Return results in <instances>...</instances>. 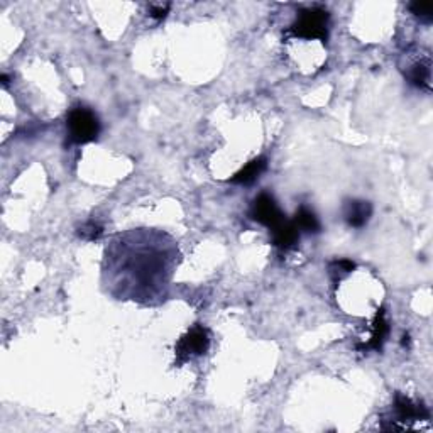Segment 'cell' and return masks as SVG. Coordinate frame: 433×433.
<instances>
[{"mask_svg":"<svg viewBox=\"0 0 433 433\" xmlns=\"http://www.w3.org/2000/svg\"><path fill=\"white\" fill-rule=\"evenodd\" d=\"M372 215V205L364 200H347L344 205L345 222L354 229L364 227Z\"/></svg>","mask_w":433,"mask_h":433,"instance_id":"obj_6","label":"cell"},{"mask_svg":"<svg viewBox=\"0 0 433 433\" xmlns=\"http://www.w3.org/2000/svg\"><path fill=\"white\" fill-rule=\"evenodd\" d=\"M168 11H169V4H166V6H152L151 11H149V16H151L152 19L161 21V19H165Z\"/></svg>","mask_w":433,"mask_h":433,"instance_id":"obj_15","label":"cell"},{"mask_svg":"<svg viewBox=\"0 0 433 433\" xmlns=\"http://www.w3.org/2000/svg\"><path fill=\"white\" fill-rule=\"evenodd\" d=\"M251 216L252 220L266 225V227L271 230L279 227V225L286 220V215L283 214L281 209L278 207L276 200H274L269 193H261V195L252 202Z\"/></svg>","mask_w":433,"mask_h":433,"instance_id":"obj_4","label":"cell"},{"mask_svg":"<svg viewBox=\"0 0 433 433\" xmlns=\"http://www.w3.org/2000/svg\"><path fill=\"white\" fill-rule=\"evenodd\" d=\"M396 422H413V419H428V409L422 403H417L405 395H396L395 398Z\"/></svg>","mask_w":433,"mask_h":433,"instance_id":"obj_5","label":"cell"},{"mask_svg":"<svg viewBox=\"0 0 433 433\" xmlns=\"http://www.w3.org/2000/svg\"><path fill=\"white\" fill-rule=\"evenodd\" d=\"M271 232H273V244L281 251L293 249L300 241V230H298L293 220L286 219L279 227L271 230Z\"/></svg>","mask_w":433,"mask_h":433,"instance_id":"obj_8","label":"cell"},{"mask_svg":"<svg viewBox=\"0 0 433 433\" xmlns=\"http://www.w3.org/2000/svg\"><path fill=\"white\" fill-rule=\"evenodd\" d=\"M409 11L414 16L419 17L422 21L425 22H432L433 19V4H422V2H413L409 4Z\"/></svg>","mask_w":433,"mask_h":433,"instance_id":"obj_13","label":"cell"},{"mask_svg":"<svg viewBox=\"0 0 433 433\" xmlns=\"http://www.w3.org/2000/svg\"><path fill=\"white\" fill-rule=\"evenodd\" d=\"M102 234H103V227L97 222H87L78 230V236L87 239V241H97Z\"/></svg>","mask_w":433,"mask_h":433,"instance_id":"obj_14","label":"cell"},{"mask_svg":"<svg viewBox=\"0 0 433 433\" xmlns=\"http://www.w3.org/2000/svg\"><path fill=\"white\" fill-rule=\"evenodd\" d=\"M387 333H390V323L386 320V311L385 308H379L376 317H374L372 322V335L371 340L367 344L360 345L359 349L362 350H381L382 345H385Z\"/></svg>","mask_w":433,"mask_h":433,"instance_id":"obj_9","label":"cell"},{"mask_svg":"<svg viewBox=\"0 0 433 433\" xmlns=\"http://www.w3.org/2000/svg\"><path fill=\"white\" fill-rule=\"evenodd\" d=\"M66 127L71 142L87 144L97 141L98 134H100V120L90 108L75 107L68 114Z\"/></svg>","mask_w":433,"mask_h":433,"instance_id":"obj_2","label":"cell"},{"mask_svg":"<svg viewBox=\"0 0 433 433\" xmlns=\"http://www.w3.org/2000/svg\"><path fill=\"white\" fill-rule=\"evenodd\" d=\"M355 269V263H352L349 259H337L330 264V276L333 281H340L342 278L350 274Z\"/></svg>","mask_w":433,"mask_h":433,"instance_id":"obj_12","label":"cell"},{"mask_svg":"<svg viewBox=\"0 0 433 433\" xmlns=\"http://www.w3.org/2000/svg\"><path fill=\"white\" fill-rule=\"evenodd\" d=\"M293 222H295L298 230H303V232L308 234H317L320 232V229H322L320 227L317 215H315L310 209H306V207H300V209L296 210Z\"/></svg>","mask_w":433,"mask_h":433,"instance_id":"obj_11","label":"cell"},{"mask_svg":"<svg viewBox=\"0 0 433 433\" xmlns=\"http://www.w3.org/2000/svg\"><path fill=\"white\" fill-rule=\"evenodd\" d=\"M210 349V335L207 328H203L202 325H197L192 330H188L184 335L179 338V342L176 344L174 354H176V365H182L189 359L200 358L205 355Z\"/></svg>","mask_w":433,"mask_h":433,"instance_id":"obj_3","label":"cell"},{"mask_svg":"<svg viewBox=\"0 0 433 433\" xmlns=\"http://www.w3.org/2000/svg\"><path fill=\"white\" fill-rule=\"evenodd\" d=\"M406 76H408L409 83L414 85V87L423 88V90H430L432 88V61L430 56L425 54V56H419V60L412 63L406 71Z\"/></svg>","mask_w":433,"mask_h":433,"instance_id":"obj_7","label":"cell"},{"mask_svg":"<svg viewBox=\"0 0 433 433\" xmlns=\"http://www.w3.org/2000/svg\"><path fill=\"white\" fill-rule=\"evenodd\" d=\"M330 14L323 7H308L300 11L296 21L290 27V33L301 39H320L327 43Z\"/></svg>","mask_w":433,"mask_h":433,"instance_id":"obj_1","label":"cell"},{"mask_svg":"<svg viewBox=\"0 0 433 433\" xmlns=\"http://www.w3.org/2000/svg\"><path fill=\"white\" fill-rule=\"evenodd\" d=\"M0 80H2V83H4V85H9V78H7V75H2V76H0Z\"/></svg>","mask_w":433,"mask_h":433,"instance_id":"obj_16","label":"cell"},{"mask_svg":"<svg viewBox=\"0 0 433 433\" xmlns=\"http://www.w3.org/2000/svg\"><path fill=\"white\" fill-rule=\"evenodd\" d=\"M266 169H268V160H266L264 156H259L256 157V160L247 162L241 171H237L230 182L236 184H252L256 179L261 178V174H263Z\"/></svg>","mask_w":433,"mask_h":433,"instance_id":"obj_10","label":"cell"}]
</instances>
